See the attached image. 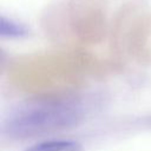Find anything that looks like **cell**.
<instances>
[{"mask_svg": "<svg viewBox=\"0 0 151 151\" xmlns=\"http://www.w3.org/2000/svg\"><path fill=\"white\" fill-rule=\"evenodd\" d=\"M84 117V107L72 99L35 101L17 109L4 124V134L25 139L77 125Z\"/></svg>", "mask_w": 151, "mask_h": 151, "instance_id": "1", "label": "cell"}, {"mask_svg": "<svg viewBox=\"0 0 151 151\" xmlns=\"http://www.w3.org/2000/svg\"><path fill=\"white\" fill-rule=\"evenodd\" d=\"M29 34V28L12 18L1 15L0 21V35L7 39H21Z\"/></svg>", "mask_w": 151, "mask_h": 151, "instance_id": "2", "label": "cell"}, {"mask_svg": "<svg viewBox=\"0 0 151 151\" xmlns=\"http://www.w3.org/2000/svg\"><path fill=\"white\" fill-rule=\"evenodd\" d=\"M26 151H83V146L74 140L52 139L35 144Z\"/></svg>", "mask_w": 151, "mask_h": 151, "instance_id": "3", "label": "cell"}]
</instances>
